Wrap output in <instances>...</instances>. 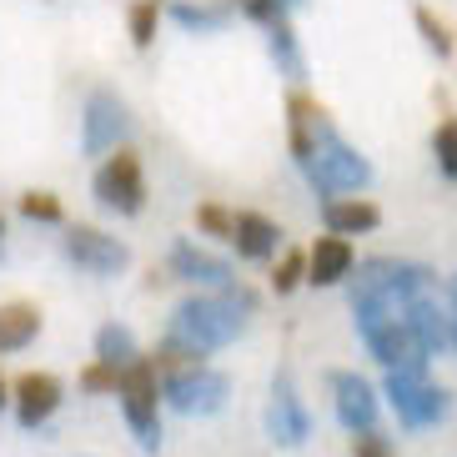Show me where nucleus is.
Segmentation results:
<instances>
[{"label":"nucleus","instance_id":"12","mask_svg":"<svg viewBox=\"0 0 457 457\" xmlns=\"http://www.w3.org/2000/svg\"><path fill=\"white\" fill-rule=\"evenodd\" d=\"M362 342H367V352H372L387 372H428V362H432V352L417 342V332L407 327V317H403V322L377 327L372 337H362Z\"/></svg>","mask_w":457,"mask_h":457},{"label":"nucleus","instance_id":"5","mask_svg":"<svg viewBox=\"0 0 457 457\" xmlns=\"http://www.w3.org/2000/svg\"><path fill=\"white\" fill-rule=\"evenodd\" d=\"M437 271L428 262H407V256H367L357 262V277H352V292H377V296H397V302H412V296L432 292Z\"/></svg>","mask_w":457,"mask_h":457},{"label":"nucleus","instance_id":"32","mask_svg":"<svg viewBox=\"0 0 457 457\" xmlns=\"http://www.w3.org/2000/svg\"><path fill=\"white\" fill-rule=\"evenodd\" d=\"M352 457H397V453L382 432H362V437H352Z\"/></svg>","mask_w":457,"mask_h":457},{"label":"nucleus","instance_id":"7","mask_svg":"<svg viewBox=\"0 0 457 457\" xmlns=\"http://www.w3.org/2000/svg\"><path fill=\"white\" fill-rule=\"evenodd\" d=\"M96 202L106 206V212H121V216H136L146 206V171H141V156L136 151H116L106 156V166L96 171Z\"/></svg>","mask_w":457,"mask_h":457},{"label":"nucleus","instance_id":"16","mask_svg":"<svg viewBox=\"0 0 457 457\" xmlns=\"http://www.w3.org/2000/svg\"><path fill=\"white\" fill-rule=\"evenodd\" d=\"M171 277H181V282H191V287H216V292L237 282L227 262L212 256L206 246H196V242H176L171 246Z\"/></svg>","mask_w":457,"mask_h":457},{"label":"nucleus","instance_id":"19","mask_svg":"<svg viewBox=\"0 0 457 457\" xmlns=\"http://www.w3.org/2000/svg\"><path fill=\"white\" fill-rule=\"evenodd\" d=\"M231 246H237V256H246V262H267V256H277V246H282V227L262 212H242L237 242Z\"/></svg>","mask_w":457,"mask_h":457},{"label":"nucleus","instance_id":"26","mask_svg":"<svg viewBox=\"0 0 457 457\" xmlns=\"http://www.w3.org/2000/svg\"><path fill=\"white\" fill-rule=\"evenodd\" d=\"M432 156H437V171L447 181H457V116H447L437 131H432Z\"/></svg>","mask_w":457,"mask_h":457},{"label":"nucleus","instance_id":"6","mask_svg":"<svg viewBox=\"0 0 457 457\" xmlns=\"http://www.w3.org/2000/svg\"><path fill=\"white\" fill-rule=\"evenodd\" d=\"M162 397L176 407V412H187V417H212V412H221V407H227L231 377L216 372V367H206V362L181 367V372H166Z\"/></svg>","mask_w":457,"mask_h":457},{"label":"nucleus","instance_id":"21","mask_svg":"<svg viewBox=\"0 0 457 457\" xmlns=\"http://www.w3.org/2000/svg\"><path fill=\"white\" fill-rule=\"evenodd\" d=\"M136 357H141V352H136V332L126 322H106L101 332H96V362H106V367H116V372H126Z\"/></svg>","mask_w":457,"mask_h":457},{"label":"nucleus","instance_id":"13","mask_svg":"<svg viewBox=\"0 0 457 457\" xmlns=\"http://www.w3.org/2000/svg\"><path fill=\"white\" fill-rule=\"evenodd\" d=\"M322 121H327V111L317 106L307 91H292V96H287V151H292V162L302 166V171H307L312 156H317Z\"/></svg>","mask_w":457,"mask_h":457},{"label":"nucleus","instance_id":"17","mask_svg":"<svg viewBox=\"0 0 457 457\" xmlns=\"http://www.w3.org/2000/svg\"><path fill=\"white\" fill-rule=\"evenodd\" d=\"M357 271V256H352V242L347 237H317L307 252V282L312 287H337L347 282Z\"/></svg>","mask_w":457,"mask_h":457},{"label":"nucleus","instance_id":"29","mask_svg":"<svg viewBox=\"0 0 457 457\" xmlns=\"http://www.w3.org/2000/svg\"><path fill=\"white\" fill-rule=\"evenodd\" d=\"M21 216H30V221H61L66 206H61V196H51V191H26V196H21Z\"/></svg>","mask_w":457,"mask_h":457},{"label":"nucleus","instance_id":"4","mask_svg":"<svg viewBox=\"0 0 457 457\" xmlns=\"http://www.w3.org/2000/svg\"><path fill=\"white\" fill-rule=\"evenodd\" d=\"M121 412H126V428L136 432L141 453H156L162 447V417H156V362L151 357H136L131 367L121 372Z\"/></svg>","mask_w":457,"mask_h":457},{"label":"nucleus","instance_id":"14","mask_svg":"<svg viewBox=\"0 0 457 457\" xmlns=\"http://www.w3.org/2000/svg\"><path fill=\"white\" fill-rule=\"evenodd\" d=\"M407 327L417 332V342L437 357V352L453 347V312H447V296L437 292H422L407 302Z\"/></svg>","mask_w":457,"mask_h":457},{"label":"nucleus","instance_id":"9","mask_svg":"<svg viewBox=\"0 0 457 457\" xmlns=\"http://www.w3.org/2000/svg\"><path fill=\"white\" fill-rule=\"evenodd\" d=\"M126 131H131V116H126V101L116 91H91L81 116V151L86 156H106V151H121Z\"/></svg>","mask_w":457,"mask_h":457},{"label":"nucleus","instance_id":"27","mask_svg":"<svg viewBox=\"0 0 457 457\" xmlns=\"http://www.w3.org/2000/svg\"><path fill=\"white\" fill-rule=\"evenodd\" d=\"M126 21H131V46H141V51H146V46L156 41V21H162V0H136Z\"/></svg>","mask_w":457,"mask_h":457},{"label":"nucleus","instance_id":"3","mask_svg":"<svg viewBox=\"0 0 457 457\" xmlns=\"http://www.w3.org/2000/svg\"><path fill=\"white\" fill-rule=\"evenodd\" d=\"M382 397L392 403V412H397V422H403L407 432L437 428V422H447V412H453V392L437 387L428 372H387Z\"/></svg>","mask_w":457,"mask_h":457},{"label":"nucleus","instance_id":"2","mask_svg":"<svg viewBox=\"0 0 457 457\" xmlns=\"http://www.w3.org/2000/svg\"><path fill=\"white\" fill-rule=\"evenodd\" d=\"M372 162H367L362 151L352 146L347 136L332 126V116L322 121V141H317V156H312L307 166V181L312 191H322L327 202H337L342 191H367L372 187Z\"/></svg>","mask_w":457,"mask_h":457},{"label":"nucleus","instance_id":"20","mask_svg":"<svg viewBox=\"0 0 457 457\" xmlns=\"http://www.w3.org/2000/svg\"><path fill=\"white\" fill-rule=\"evenodd\" d=\"M41 337V307L30 302H5L0 307V352H21Z\"/></svg>","mask_w":457,"mask_h":457},{"label":"nucleus","instance_id":"18","mask_svg":"<svg viewBox=\"0 0 457 457\" xmlns=\"http://www.w3.org/2000/svg\"><path fill=\"white\" fill-rule=\"evenodd\" d=\"M322 221L332 237H362V231L382 227V212H377L367 196H337V202L322 206Z\"/></svg>","mask_w":457,"mask_h":457},{"label":"nucleus","instance_id":"33","mask_svg":"<svg viewBox=\"0 0 457 457\" xmlns=\"http://www.w3.org/2000/svg\"><path fill=\"white\" fill-rule=\"evenodd\" d=\"M447 312H453V352H457V271H453V277H447Z\"/></svg>","mask_w":457,"mask_h":457},{"label":"nucleus","instance_id":"35","mask_svg":"<svg viewBox=\"0 0 457 457\" xmlns=\"http://www.w3.org/2000/svg\"><path fill=\"white\" fill-rule=\"evenodd\" d=\"M296 5H307V0H287V11H296Z\"/></svg>","mask_w":457,"mask_h":457},{"label":"nucleus","instance_id":"34","mask_svg":"<svg viewBox=\"0 0 457 457\" xmlns=\"http://www.w3.org/2000/svg\"><path fill=\"white\" fill-rule=\"evenodd\" d=\"M11 403V392H5V377H0V407Z\"/></svg>","mask_w":457,"mask_h":457},{"label":"nucleus","instance_id":"22","mask_svg":"<svg viewBox=\"0 0 457 457\" xmlns=\"http://www.w3.org/2000/svg\"><path fill=\"white\" fill-rule=\"evenodd\" d=\"M267 46H271V61H277V71H287L292 81H302V76H307V61H302V46H296L292 21H277V26H267Z\"/></svg>","mask_w":457,"mask_h":457},{"label":"nucleus","instance_id":"31","mask_svg":"<svg viewBox=\"0 0 457 457\" xmlns=\"http://www.w3.org/2000/svg\"><path fill=\"white\" fill-rule=\"evenodd\" d=\"M242 11L262 26H277V21H287V0H242Z\"/></svg>","mask_w":457,"mask_h":457},{"label":"nucleus","instance_id":"15","mask_svg":"<svg viewBox=\"0 0 457 457\" xmlns=\"http://www.w3.org/2000/svg\"><path fill=\"white\" fill-rule=\"evenodd\" d=\"M55 407H61V377L26 372L21 382H15V417H21V428H26V432L46 428Z\"/></svg>","mask_w":457,"mask_h":457},{"label":"nucleus","instance_id":"25","mask_svg":"<svg viewBox=\"0 0 457 457\" xmlns=\"http://www.w3.org/2000/svg\"><path fill=\"white\" fill-rule=\"evenodd\" d=\"M237 221H242V212H227V206H216V202H202V206H196V227H202L206 237L237 242Z\"/></svg>","mask_w":457,"mask_h":457},{"label":"nucleus","instance_id":"30","mask_svg":"<svg viewBox=\"0 0 457 457\" xmlns=\"http://www.w3.org/2000/svg\"><path fill=\"white\" fill-rule=\"evenodd\" d=\"M81 387L86 392H121V372H116V367H106V362H91L81 372Z\"/></svg>","mask_w":457,"mask_h":457},{"label":"nucleus","instance_id":"11","mask_svg":"<svg viewBox=\"0 0 457 457\" xmlns=\"http://www.w3.org/2000/svg\"><path fill=\"white\" fill-rule=\"evenodd\" d=\"M66 256L91 277H116L131 262V246L101 227H66Z\"/></svg>","mask_w":457,"mask_h":457},{"label":"nucleus","instance_id":"36","mask_svg":"<svg viewBox=\"0 0 457 457\" xmlns=\"http://www.w3.org/2000/svg\"><path fill=\"white\" fill-rule=\"evenodd\" d=\"M0 237H5V221H0Z\"/></svg>","mask_w":457,"mask_h":457},{"label":"nucleus","instance_id":"8","mask_svg":"<svg viewBox=\"0 0 457 457\" xmlns=\"http://www.w3.org/2000/svg\"><path fill=\"white\" fill-rule=\"evenodd\" d=\"M327 392H332V407H337V422L352 432V437H362V432H377V417H382V403H377V392L367 377L347 372V367H332L327 372Z\"/></svg>","mask_w":457,"mask_h":457},{"label":"nucleus","instance_id":"23","mask_svg":"<svg viewBox=\"0 0 457 457\" xmlns=\"http://www.w3.org/2000/svg\"><path fill=\"white\" fill-rule=\"evenodd\" d=\"M412 21H417V36H422V46H428L437 61H447V55H453V30H447L443 15L432 11V5H417Z\"/></svg>","mask_w":457,"mask_h":457},{"label":"nucleus","instance_id":"10","mask_svg":"<svg viewBox=\"0 0 457 457\" xmlns=\"http://www.w3.org/2000/svg\"><path fill=\"white\" fill-rule=\"evenodd\" d=\"M267 437L277 447H302L312 437V412L302 403V392H296L292 372H277L271 377V403H267Z\"/></svg>","mask_w":457,"mask_h":457},{"label":"nucleus","instance_id":"1","mask_svg":"<svg viewBox=\"0 0 457 457\" xmlns=\"http://www.w3.org/2000/svg\"><path fill=\"white\" fill-rule=\"evenodd\" d=\"M252 312H256V292L242 282L221 287L216 296H187V302H176L171 322H166V342L202 362L206 352L227 347V342H237L246 332Z\"/></svg>","mask_w":457,"mask_h":457},{"label":"nucleus","instance_id":"24","mask_svg":"<svg viewBox=\"0 0 457 457\" xmlns=\"http://www.w3.org/2000/svg\"><path fill=\"white\" fill-rule=\"evenodd\" d=\"M171 21L187 30H221L227 26V5H191V0H171Z\"/></svg>","mask_w":457,"mask_h":457},{"label":"nucleus","instance_id":"28","mask_svg":"<svg viewBox=\"0 0 457 457\" xmlns=\"http://www.w3.org/2000/svg\"><path fill=\"white\" fill-rule=\"evenodd\" d=\"M302 282H307V252L292 246V252H282V262L271 271V287H277V292H296Z\"/></svg>","mask_w":457,"mask_h":457}]
</instances>
